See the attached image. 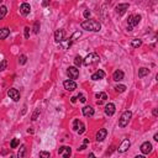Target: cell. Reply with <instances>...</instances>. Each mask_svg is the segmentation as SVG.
I'll return each mask as SVG.
<instances>
[{
	"label": "cell",
	"mask_w": 158,
	"mask_h": 158,
	"mask_svg": "<svg viewBox=\"0 0 158 158\" xmlns=\"http://www.w3.org/2000/svg\"><path fill=\"white\" fill-rule=\"evenodd\" d=\"M80 26H82L83 30L92 31V32H98V31H100V29H101L100 22H98L95 20H85V21L82 22Z\"/></svg>",
	"instance_id": "obj_1"
},
{
	"label": "cell",
	"mask_w": 158,
	"mask_h": 158,
	"mask_svg": "<svg viewBox=\"0 0 158 158\" xmlns=\"http://www.w3.org/2000/svg\"><path fill=\"white\" fill-rule=\"evenodd\" d=\"M99 61H100V58L96 53H89L84 59H83V64L88 67V66H92V64H96Z\"/></svg>",
	"instance_id": "obj_2"
},
{
	"label": "cell",
	"mask_w": 158,
	"mask_h": 158,
	"mask_svg": "<svg viewBox=\"0 0 158 158\" xmlns=\"http://www.w3.org/2000/svg\"><path fill=\"white\" fill-rule=\"evenodd\" d=\"M131 118H132V112H131V111H125L121 115L120 120H119V126L120 127H126L127 125H129V121L131 120Z\"/></svg>",
	"instance_id": "obj_3"
},
{
	"label": "cell",
	"mask_w": 158,
	"mask_h": 158,
	"mask_svg": "<svg viewBox=\"0 0 158 158\" xmlns=\"http://www.w3.org/2000/svg\"><path fill=\"white\" fill-rule=\"evenodd\" d=\"M73 129L76 130L79 135H82V133H84V131H85V126L80 120H74L73 121Z\"/></svg>",
	"instance_id": "obj_4"
},
{
	"label": "cell",
	"mask_w": 158,
	"mask_h": 158,
	"mask_svg": "<svg viewBox=\"0 0 158 158\" xmlns=\"http://www.w3.org/2000/svg\"><path fill=\"white\" fill-rule=\"evenodd\" d=\"M58 153L63 158H69L70 155H72V148H70L69 146H62V147H59Z\"/></svg>",
	"instance_id": "obj_5"
},
{
	"label": "cell",
	"mask_w": 158,
	"mask_h": 158,
	"mask_svg": "<svg viewBox=\"0 0 158 158\" xmlns=\"http://www.w3.org/2000/svg\"><path fill=\"white\" fill-rule=\"evenodd\" d=\"M67 74H68L70 80H74V79H77L79 77V69L77 68V67H68Z\"/></svg>",
	"instance_id": "obj_6"
},
{
	"label": "cell",
	"mask_w": 158,
	"mask_h": 158,
	"mask_svg": "<svg viewBox=\"0 0 158 158\" xmlns=\"http://www.w3.org/2000/svg\"><path fill=\"white\" fill-rule=\"evenodd\" d=\"M140 21H141V15H131L129 17V27L133 29L135 26L140 24Z\"/></svg>",
	"instance_id": "obj_7"
},
{
	"label": "cell",
	"mask_w": 158,
	"mask_h": 158,
	"mask_svg": "<svg viewBox=\"0 0 158 158\" xmlns=\"http://www.w3.org/2000/svg\"><path fill=\"white\" fill-rule=\"evenodd\" d=\"M7 95H9L10 99H13L14 101L20 100V92H19L17 89H14V88L9 89V90H7Z\"/></svg>",
	"instance_id": "obj_8"
},
{
	"label": "cell",
	"mask_w": 158,
	"mask_h": 158,
	"mask_svg": "<svg viewBox=\"0 0 158 158\" xmlns=\"http://www.w3.org/2000/svg\"><path fill=\"white\" fill-rule=\"evenodd\" d=\"M64 36H66V32L64 30H57L54 32V41L57 43H62L64 41Z\"/></svg>",
	"instance_id": "obj_9"
},
{
	"label": "cell",
	"mask_w": 158,
	"mask_h": 158,
	"mask_svg": "<svg viewBox=\"0 0 158 158\" xmlns=\"http://www.w3.org/2000/svg\"><path fill=\"white\" fill-rule=\"evenodd\" d=\"M63 86H64V89L66 90H68V92H73V90H76L77 89V84H76V82L74 80H66L64 83H63Z\"/></svg>",
	"instance_id": "obj_10"
},
{
	"label": "cell",
	"mask_w": 158,
	"mask_h": 158,
	"mask_svg": "<svg viewBox=\"0 0 158 158\" xmlns=\"http://www.w3.org/2000/svg\"><path fill=\"white\" fill-rule=\"evenodd\" d=\"M130 146H131V143H130V141L127 140V138H125L122 142H121V145L119 146V148H118V151L120 152V153H123V152H126L127 149L130 148Z\"/></svg>",
	"instance_id": "obj_11"
},
{
	"label": "cell",
	"mask_w": 158,
	"mask_h": 158,
	"mask_svg": "<svg viewBox=\"0 0 158 158\" xmlns=\"http://www.w3.org/2000/svg\"><path fill=\"white\" fill-rule=\"evenodd\" d=\"M152 145L151 142H145V143H142L141 146V152L143 153V155H148V153L152 152Z\"/></svg>",
	"instance_id": "obj_12"
},
{
	"label": "cell",
	"mask_w": 158,
	"mask_h": 158,
	"mask_svg": "<svg viewBox=\"0 0 158 158\" xmlns=\"http://www.w3.org/2000/svg\"><path fill=\"white\" fill-rule=\"evenodd\" d=\"M129 9V4L127 3H123V4H119L118 6H116V13L119 15H123L126 13V10Z\"/></svg>",
	"instance_id": "obj_13"
},
{
	"label": "cell",
	"mask_w": 158,
	"mask_h": 158,
	"mask_svg": "<svg viewBox=\"0 0 158 158\" xmlns=\"http://www.w3.org/2000/svg\"><path fill=\"white\" fill-rule=\"evenodd\" d=\"M106 135H108V131L106 130H105V129H100L99 131H98V133H96V141L98 142L104 141L105 138H106Z\"/></svg>",
	"instance_id": "obj_14"
},
{
	"label": "cell",
	"mask_w": 158,
	"mask_h": 158,
	"mask_svg": "<svg viewBox=\"0 0 158 158\" xmlns=\"http://www.w3.org/2000/svg\"><path fill=\"white\" fill-rule=\"evenodd\" d=\"M105 114L109 115V116H112L115 114V105L112 103L106 104V106H105Z\"/></svg>",
	"instance_id": "obj_15"
},
{
	"label": "cell",
	"mask_w": 158,
	"mask_h": 158,
	"mask_svg": "<svg viewBox=\"0 0 158 158\" xmlns=\"http://www.w3.org/2000/svg\"><path fill=\"white\" fill-rule=\"evenodd\" d=\"M20 11H21V14L22 15H29L30 14V11H31V6H30V4L27 3H24V4H21V6H20Z\"/></svg>",
	"instance_id": "obj_16"
},
{
	"label": "cell",
	"mask_w": 158,
	"mask_h": 158,
	"mask_svg": "<svg viewBox=\"0 0 158 158\" xmlns=\"http://www.w3.org/2000/svg\"><path fill=\"white\" fill-rule=\"evenodd\" d=\"M112 79H114L115 82H120V80H122V79H123V72H122V70H120V69L115 70L114 74H112Z\"/></svg>",
	"instance_id": "obj_17"
},
{
	"label": "cell",
	"mask_w": 158,
	"mask_h": 158,
	"mask_svg": "<svg viewBox=\"0 0 158 158\" xmlns=\"http://www.w3.org/2000/svg\"><path fill=\"white\" fill-rule=\"evenodd\" d=\"M104 77H105V72H104V70H101V69H99L98 72H95L92 76V79H93V80H100V79H103Z\"/></svg>",
	"instance_id": "obj_18"
},
{
	"label": "cell",
	"mask_w": 158,
	"mask_h": 158,
	"mask_svg": "<svg viewBox=\"0 0 158 158\" xmlns=\"http://www.w3.org/2000/svg\"><path fill=\"white\" fill-rule=\"evenodd\" d=\"M82 111H83V115L86 116V118H89V116H93L94 115V109L92 106H84Z\"/></svg>",
	"instance_id": "obj_19"
},
{
	"label": "cell",
	"mask_w": 158,
	"mask_h": 158,
	"mask_svg": "<svg viewBox=\"0 0 158 158\" xmlns=\"http://www.w3.org/2000/svg\"><path fill=\"white\" fill-rule=\"evenodd\" d=\"M96 99H98V100H96V101H98V104L101 105L105 100L108 99V95H106L105 93H99V94H96Z\"/></svg>",
	"instance_id": "obj_20"
},
{
	"label": "cell",
	"mask_w": 158,
	"mask_h": 158,
	"mask_svg": "<svg viewBox=\"0 0 158 158\" xmlns=\"http://www.w3.org/2000/svg\"><path fill=\"white\" fill-rule=\"evenodd\" d=\"M10 35V30L4 27V29H0V40H5L7 36Z\"/></svg>",
	"instance_id": "obj_21"
},
{
	"label": "cell",
	"mask_w": 158,
	"mask_h": 158,
	"mask_svg": "<svg viewBox=\"0 0 158 158\" xmlns=\"http://www.w3.org/2000/svg\"><path fill=\"white\" fill-rule=\"evenodd\" d=\"M148 73H149V69L145 68V67H142V68H140V70H138V77H140V78H143L145 76H147Z\"/></svg>",
	"instance_id": "obj_22"
},
{
	"label": "cell",
	"mask_w": 158,
	"mask_h": 158,
	"mask_svg": "<svg viewBox=\"0 0 158 158\" xmlns=\"http://www.w3.org/2000/svg\"><path fill=\"white\" fill-rule=\"evenodd\" d=\"M7 14V7L6 6H0V20H3Z\"/></svg>",
	"instance_id": "obj_23"
},
{
	"label": "cell",
	"mask_w": 158,
	"mask_h": 158,
	"mask_svg": "<svg viewBox=\"0 0 158 158\" xmlns=\"http://www.w3.org/2000/svg\"><path fill=\"white\" fill-rule=\"evenodd\" d=\"M74 64H76L74 67H77V68H78V67H80V66L83 64V58L80 57V56H77V57L74 58Z\"/></svg>",
	"instance_id": "obj_24"
},
{
	"label": "cell",
	"mask_w": 158,
	"mask_h": 158,
	"mask_svg": "<svg viewBox=\"0 0 158 158\" xmlns=\"http://www.w3.org/2000/svg\"><path fill=\"white\" fill-rule=\"evenodd\" d=\"M141 44H142V41H141V40H138V39H135V40H132V41H131V46H132V47H135V48L140 47Z\"/></svg>",
	"instance_id": "obj_25"
},
{
	"label": "cell",
	"mask_w": 158,
	"mask_h": 158,
	"mask_svg": "<svg viewBox=\"0 0 158 158\" xmlns=\"http://www.w3.org/2000/svg\"><path fill=\"white\" fill-rule=\"evenodd\" d=\"M19 145H20V141H19V138H13V141H11V143H10V147L11 148H16Z\"/></svg>",
	"instance_id": "obj_26"
},
{
	"label": "cell",
	"mask_w": 158,
	"mask_h": 158,
	"mask_svg": "<svg viewBox=\"0 0 158 158\" xmlns=\"http://www.w3.org/2000/svg\"><path fill=\"white\" fill-rule=\"evenodd\" d=\"M25 152H26V147L24 145L20 147V151H19V153H17V157L19 158H24V155H25Z\"/></svg>",
	"instance_id": "obj_27"
},
{
	"label": "cell",
	"mask_w": 158,
	"mask_h": 158,
	"mask_svg": "<svg viewBox=\"0 0 158 158\" xmlns=\"http://www.w3.org/2000/svg\"><path fill=\"white\" fill-rule=\"evenodd\" d=\"M126 90V85H116L115 86V92L116 93H123Z\"/></svg>",
	"instance_id": "obj_28"
},
{
	"label": "cell",
	"mask_w": 158,
	"mask_h": 158,
	"mask_svg": "<svg viewBox=\"0 0 158 158\" xmlns=\"http://www.w3.org/2000/svg\"><path fill=\"white\" fill-rule=\"evenodd\" d=\"M50 152H46V151H42L40 152V158H50Z\"/></svg>",
	"instance_id": "obj_29"
},
{
	"label": "cell",
	"mask_w": 158,
	"mask_h": 158,
	"mask_svg": "<svg viewBox=\"0 0 158 158\" xmlns=\"http://www.w3.org/2000/svg\"><path fill=\"white\" fill-rule=\"evenodd\" d=\"M82 36V31H77V32H74V35L70 37V40L72 41H76V39H78V37H80Z\"/></svg>",
	"instance_id": "obj_30"
},
{
	"label": "cell",
	"mask_w": 158,
	"mask_h": 158,
	"mask_svg": "<svg viewBox=\"0 0 158 158\" xmlns=\"http://www.w3.org/2000/svg\"><path fill=\"white\" fill-rule=\"evenodd\" d=\"M33 32L35 33L40 32V22H35V25H33Z\"/></svg>",
	"instance_id": "obj_31"
},
{
	"label": "cell",
	"mask_w": 158,
	"mask_h": 158,
	"mask_svg": "<svg viewBox=\"0 0 158 158\" xmlns=\"http://www.w3.org/2000/svg\"><path fill=\"white\" fill-rule=\"evenodd\" d=\"M19 63H20V64H25L26 63V56L21 54L20 57H19Z\"/></svg>",
	"instance_id": "obj_32"
},
{
	"label": "cell",
	"mask_w": 158,
	"mask_h": 158,
	"mask_svg": "<svg viewBox=\"0 0 158 158\" xmlns=\"http://www.w3.org/2000/svg\"><path fill=\"white\" fill-rule=\"evenodd\" d=\"M6 66H7V62L5 61V59H3L1 63H0V70H4L6 69Z\"/></svg>",
	"instance_id": "obj_33"
},
{
	"label": "cell",
	"mask_w": 158,
	"mask_h": 158,
	"mask_svg": "<svg viewBox=\"0 0 158 158\" xmlns=\"http://www.w3.org/2000/svg\"><path fill=\"white\" fill-rule=\"evenodd\" d=\"M78 99L80 100V103H85L86 99H85V96L83 95V94H78Z\"/></svg>",
	"instance_id": "obj_34"
},
{
	"label": "cell",
	"mask_w": 158,
	"mask_h": 158,
	"mask_svg": "<svg viewBox=\"0 0 158 158\" xmlns=\"http://www.w3.org/2000/svg\"><path fill=\"white\" fill-rule=\"evenodd\" d=\"M30 37V27H25V39Z\"/></svg>",
	"instance_id": "obj_35"
},
{
	"label": "cell",
	"mask_w": 158,
	"mask_h": 158,
	"mask_svg": "<svg viewBox=\"0 0 158 158\" xmlns=\"http://www.w3.org/2000/svg\"><path fill=\"white\" fill-rule=\"evenodd\" d=\"M39 114H40V109H37V110L35 111V114L32 115V120H33V121H35V120L37 119V115H39Z\"/></svg>",
	"instance_id": "obj_36"
},
{
	"label": "cell",
	"mask_w": 158,
	"mask_h": 158,
	"mask_svg": "<svg viewBox=\"0 0 158 158\" xmlns=\"http://www.w3.org/2000/svg\"><path fill=\"white\" fill-rule=\"evenodd\" d=\"M83 15H84V17H85V19H89V17H90V11H89V10H85Z\"/></svg>",
	"instance_id": "obj_37"
},
{
	"label": "cell",
	"mask_w": 158,
	"mask_h": 158,
	"mask_svg": "<svg viewBox=\"0 0 158 158\" xmlns=\"http://www.w3.org/2000/svg\"><path fill=\"white\" fill-rule=\"evenodd\" d=\"M85 148H86V145L83 143V146H80V147L78 148V151H83V149H85Z\"/></svg>",
	"instance_id": "obj_38"
},
{
	"label": "cell",
	"mask_w": 158,
	"mask_h": 158,
	"mask_svg": "<svg viewBox=\"0 0 158 158\" xmlns=\"http://www.w3.org/2000/svg\"><path fill=\"white\" fill-rule=\"evenodd\" d=\"M153 116H158V111H157V109H153Z\"/></svg>",
	"instance_id": "obj_39"
},
{
	"label": "cell",
	"mask_w": 158,
	"mask_h": 158,
	"mask_svg": "<svg viewBox=\"0 0 158 158\" xmlns=\"http://www.w3.org/2000/svg\"><path fill=\"white\" fill-rule=\"evenodd\" d=\"M86 158H95V155H94V153H90V155L86 157Z\"/></svg>",
	"instance_id": "obj_40"
},
{
	"label": "cell",
	"mask_w": 158,
	"mask_h": 158,
	"mask_svg": "<svg viewBox=\"0 0 158 158\" xmlns=\"http://www.w3.org/2000/svg\"><path fill=\"white\" fill-rule=\"evenodd\" d=\"M76 100H77V98L73 96V98H72V103H76Z\"/></svg>",
	"instance_id": "obj_41"
},
{
	"label": "cell",
	"mask_w": 158,
	"mask_h": 158,
	"mask_svg": "<svg viewBox=\"0 0 158 158\" xmlns=\"http://www.w3.org/2000/svg\"><path fill=\"white\" fill-rule=\"evenodd\" d=\"M88 143H89V140L86 138V140H84V145H88Z\"/></svg>",
	"instance_id": "obj_42"
},
{
	"label": "cell",
	"mask_w": 158,
	"mask_h": 158,
	"mask_svg": "<svg viewBox=\"0 0 158 158\" xmlns=\"http://www.w3.org/2000/svg\"><path fill=\"white\" fill-rule=\"evenodd\" d=\"M135 158H146V157H145V156H136Z\"/></svg>",
	"instance_id": "obj_43"
},
{
	"label": "cell",
	"mask_w": 158,
	"mask_h": 158,
	"mask_svg": "<svg viewBox=\"0 0 158 158\" xmlns=\"http://www.w3.org/2000/svg\"><path fill=\"white\" fill-rule=\"evenodd\" d=\"M155 140H156V141H158V135H157V133L155 135Z\"/></svg>",
	"instance_id": "obj_44"
}]
</instances>
